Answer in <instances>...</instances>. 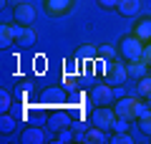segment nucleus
I'll return each mask as SVG.
<instances>
[{
    "label": "nucleus",
    "mask_w": 151,
    "mask_h": 144,
    "mask_svg": "<svg viewBox=\"0 0 151 144\" xmlns=\"http://www.w3.org/2000/svg\"><path fill=\"white\" fill-rule=\"evenodd\" d=\"M144 48H146V43L141 41V38H136L134 33H131V36H124L119 41V53H121V58H124L126 63L141 61L144 58Z\"/></svg>",
    "instance_id": "1"
},
{
    "label": "nucleus",
    "mask_w": 151,
    "mask_h": 144,
    "mask_svg": "<svg viewBox=\"0 0 151 144\" xmlns=\"http://www.w3.org/2000/svg\"><path fill=\"white\" fill-rule=\"evenodd\" d=\"M91 101L93 106H113V101H116V86L111 84H96L91 89Z\"/></svg>",
    "instance_id": "2"
},
{
    "label": "nucleus",
    "mask_w": 151,
    "mask_h": 144,
    "mask_svg": "<svg viewBox=\"0 0 151 144\" xmlns=\"http://www.w3.org/2000/svg\"><path fill=\"white\" fill-rule=\"evenodd\" d=\"M103 81L111 84V86H116V89L124 86L126 81H129V66L121 63V61H111L108 68H106V73H103Z\"/></svg>",
    "instance_id": "3"
},
{
    "label": "nucleus",
    "mask_w": 151,
    "mask_h": 144,
    "mask_svg": "<svg viewBox=\"0 0 151 144\" xmlns=\"http://www.w3.org/2000/svg\"><path fill=\"white\" fill-rule=\"evenodd\" d=\"M91 121H93V127H98V129H113L116 111H113V106H96L93 114H91Z\"/></svg>",
    "instance_id": "4"
},
{
    "label": "nucleus",
    "mask_w": 151,
    "mask_h": 144,
    "mask_svg": "<svg viewBox=\"0 0 151 144\" xmlns=\"http://www.w3.org/2000/svg\"><path fill=\"white\" fill-rule=\"evenodd\" d=\"M43 5H45V13L50 18H63L73 10L76 0H43Z\"/></svg>",
    "instance_id": "5"
},
{
    "label": "nucleus",
    "mask_w": 151,
    "mask_h": 144,
    "mask_svg": "<svg viewBox=\"0 0 151 144\" xmlns=\"http://www.w3.org/2000/svg\"><path fill=\"white\" fill-rule=\"evenodd\" d=\"M13 18H15V23H20V25H33V20H35V8H33L30 3H18V5L13 8Z\"/></svg>",
    "instance_id": "6"
},
{
    "label": "nucleus",
    "mask_w": 151,
    "mask_h": 144,
    "mask_svg": "<svg viewBox=\"0 0 151 144\" xmlns=\"http://www.w3.org/2000/svg\"><path fill=\"white\" fill-rule=\"evenodd\" d=\"M45 127L50 129V132H63V129H70L73 127V121H70V116L65 111H53L48 116V121H45Z\"/></svg>",
    "instance_id": "7"
},
{
    "label": "nucleus",
    "mask_w": 151,
    "mask_h": 144,
    "mask_svg": "<svg viewBox=\"0 0 151 144\" xmlns=\"http://www.w3.org/2000/svg\"><path fill=\"white\" fill-rule=\"evenodd\" d=\"M134 104H136V99H131V96H119V99L113 101V111H116V116L134 119Z\"/></svg>",
    "instance_id": "8"
},
{
    "label": "nucleus",
    "mask_w": 151,
    "mask_h": 144,
    "mask_svg": "<svg viewBox=\"0 0 151 144\" xmlns=\"http://www.w3.org/2000/svg\"><path fill=\"white\" fill-rule=\"evenodd\" d=\"M20 142L23 144H43L45 142V132L40 127H25L20 134Z\"/></svg>",
    "instance_id": "9"
},
{
    "label": "nucleus",
    "mask_w": 151,
    "mask_h": 144,
    "mask_svg": "<svg viewBox=\"0 0 151 144\" xmlns=\"http://www.w3.org/2000/svg\"><path fill=\"white\" fill-rule=\"evenodd\" d=\"M116 10L124 18H136L139 10H141V0H119V8Z\"/></svg>",
    "instance_id": "10"
},
{
    "label": "nucleus",
    "mask_w": 151,
    "mask_h": 144,
    "mask_svg": "<svg viewBox=\"0 0 151 144\" xmlns=\"http://www.w3.org/2000/svg\"><path fill=\"white\" fill-rule=\"evenodd\" d=\"M134 36L141 38L144 43H151V18H141V20H136Z\"/></svg>",
    "instance_id": "11"
},
{
    "label": "nucleus",
    "mask_w": 151,
    "mask_h": 144,
    "mask_svg": "<svg viewBox=\"0 0 151 144\" xmlns=\"http://www.w3.org/2000/svg\"><path fill=\"white\" fill-rule=\"evenodd\" d=\"M129 66V79H144V76H149V63H146L144 58L141 61H131V63H126Z\"/></svg>",
    "instance_id": "12"
},
{
    "label": "nucleus",
    "mask_w": 151,
    "mask_h": 144,
    "mask_svg": "<svg viewBox=\"0 0 151 144\" xmlns=\"http://www.w3.org/2000/svg\"><path fill=\"white\" fill-rule=\"evenodd\" d=\"M13 43H15V33H13V25L3 23V25H0V46H3V48H10Z\"/></svg>",
    "instance_id": "13"
},
{
    "label": "nucleus",
    "mask_w": 151,
    "mask_h": 144,
    "mask_svg": "<svg viewBox=\"0 0 151 144\" xmlns=\"http://www.w3.org/2000/svg\"><path fill=\"white\" fill-rule=\"evenodd\" d=\"M86 142L88 144H103L106 142V129H98V127L88 129L86 132Z\"/></svg>",
    "instance_id": "14"
},
{
    "label": "nucleus",
    "mask_w": 151,
    "mask_h": 144,
    "mask_svg": "<svg viewBox=\"0 0 151 144\" xmlns=\"http://www.w3.org/2000/svg\"><path fill=\"white\" fill-rule=\"evenodd\" d=\"M13 129H15V119H13L8 111H3V116H0V132H3V137H8Z\"/></svg>",
    "instance_id": "15"
},
{
    "label": "nucleus",
    "mask_w": 151,
    "mask_h": 144,
    "mask_svg": "<svg viewBox=\"0 0 151 144\" xmlns=\"http://www.w3.org/2000/svg\"><path fill=\"white\" fill-rule=\"evenodd\" d=\"M15 43H18V46H20V48H30V46H33V43H35V33H33V31H30V25H28V28H25V33H23V36H20V38H18V41H15Z\"/></svg>",
    "instance_id": "16"
},
{
    "label": "nucleus",
    "mask_w": 151,
    "mask_h": 144,
    "mask_svg": "<svg viewBox=\"0 0 151 144\" xmlns=\"http://www.w3.org/2000/svg\"><path fill=\"white\" fill-rule=\"evenodd\" d=\"M111 144H134V139H131L129 132H113Z\"/></svg>",
    "instance_id": "17"
},
{
    "label": "nucleus",
    "mask_w": 151,
    "mask_h": 144,
    "mask_svg": "<svg viewBox=\"0 0 151 144\" xmlns=\"http://www.w3.org/2000/svg\"><path fill=\"white\" fill-rule=\"evenodd\" d=\"M149 111H151V106H149L146 101H136V104H134V119H136V121H139L141 116H146Z\"/></svg>",
    "instance_id": "18"
},
{
    "label": "nucleus",
    "mask_w": 151,
    "mask_h": 144,
    "mask_svg": "<svg viewBox=\"0 0 151 144\" xmlns=\"http://www.w3.org/2000/svg\"><path fill=\"white\" fill-rule=\"evenodd\" d=\"M98 56L106 61H116V51H113V46H108V43H103V46H98Z\"/></svg>",
    "instance_id": "19"
},
{
    "label": "nucleus",
    "mask_w": 151,
    "mask_h": 144,
    "mask_svg": "<svg viewBox=\"0 0 151 144\" xmlns=\"http://www.w3.org/2000/svg\"><path fill=\"white\" fill-rule=\"evenodd\" d=\"M136 89H139V94L146 99V96L151 94V76H144V79H139V86H136Z\"/></svg>",
    "instance_id": "20"
},
{
    "label": "nucleus",
    "mask_w": 151,
    "mask_h": 144,
    "mask_svg": "<svg viewBox=\"0 0 151 144\" xmlns=\"http://www.w3.org/2000/svg\"><path fill=\"white\" fill-rule=\"evenodd\" d=\"M129 129H131V119L116 116V121H113V132H129Z\"/></svg>",
    "instance_id": "21"
},
{
    "label": "nucleus",
    "mask_w": 151,
    "mask_h": 144,
    "mask_svg": "<svg viewBox=\"0 0 151 144\" xmlns=\"http://www.w3.org/2000/svg\"><path fill=\"white\" fill-rule=\"evenodd\" d=\"M139 129L146 134V137H151V111L146 114V116H141V119H139Z\"/></svg>",
    "instance_id": "22"
},
{
    "label": "nucleus",
    "mask_w": 151,
    "mask_h": 144,
    "mask_svg": "<svg viewBox=\"0 0 151 144\" xmlns=\"http://www.w3.org/2000/svg\"><path fill=\"white\" fill-rule=\"evenodd\" d=\"M70 139H73L70 129H63V132H55V144H68Z\"/></svg>",
    "instance_id": "23"
},
{
    "label": "nucleus",
    "mask_w": 151,
    "mask_h": 144,
    "mask_svg": "<svg viewBox=\"0 0 151 144\" xmlns=\"http://www.w3.org/2000/svg\"><path fill=\"white\" fill-rule=\"evenodd\" d=\"M10 104H13L10 94H5V91H3V94H0V111H8V109H10Z\"/></svg>",
    "instance_id": "24"
},
{
    "label": "nucleus",
    "mask_w": 151,
    "mask_h": 144,
    "mask_svg": "<svg viewBox=\"0 0 151 144\" xmlns=\"http://www.w3.org/2000/svg\"><path fill=\"white\" fill-rule=\"evenodd\" d=\"M98 5L103 10H113V8H119V0H98Z\"/></svg>",
    "instance_id": "25"
},
{
    "label": "nucleus",
    "mask_w": 151,
    "mask_h": 144,
    "mask_svg": "<svg viewBox=\"0 0 151 144\" xmlns=\"http://www.w3.org/2000/svg\"><path fill=\"white\" fill-rule=\"evenodd\" d=\"M81 56H86V58H93V56H98V51H93V46H81Z\"/></svg>",
    "instance_id": "26"
},
{
    "label": "nucleus",
    "mask_w": 151,
    "mask_h": 144,
    "mask_svg": "<svg viewBox=\"0 0 151 144\" xmlns=\"http://www.w3.org/2000/svg\"><path fill=\"white\" fill-rule=\"evenodd\" d=\"M146 104H149V106H151V94H149V96H146Z\"/></svg>",
    "instance_id": "27"
},
{
    "label": "nucleus",
    "mask_w": 151,
    "mask_h": 144,
    "mask_svg": "<svg viewBox=\"0 0 151 144\" xmlns=\"http://www.w3.org/2000/svg\"><path fill=\"white\" fill-rule=\"evenodd\" d=\"M149 139H151V137H149Z\"/></svg>",
    "instance_id": "28"
}]
</instances>
